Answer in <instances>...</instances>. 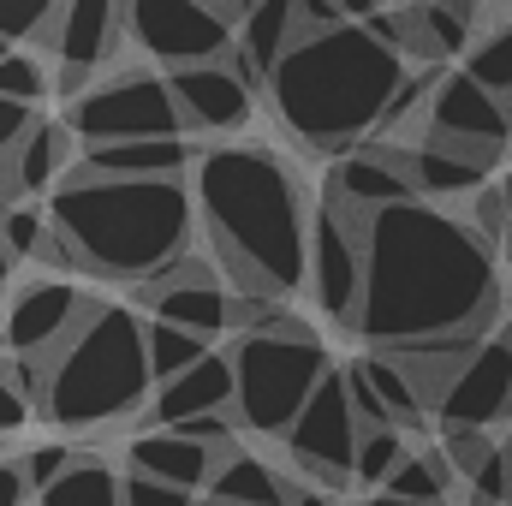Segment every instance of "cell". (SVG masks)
Masks as SVG:
<instances>
[{
  "label": "cell",
  "mask_w": 512,
  "mask_h": 506,
  "mask_svg": "<svg viewBox=\"0 0 512 506\" xmlns=\"http://www.w3.org/2000/svg\"><path fill=\"white\" fill-rule=\"evenodd\" d=\"M495 310V245L465 215H447L441 203H405L370 221L358 316V340L370 352L489 334Z\"/></svg>",
  "instance_id": "6da1fadb"
},
{
  "label": "cell",
  "mask_w": 512,
  "mask_h": 506,
  "mask_svg": "<svg viewBox=\"0 0 512 506\" xmlns=\"http://www.w3.org/2000/svg\"><path fill=\"white\" fill-rule=\"evenodd\" d=\"M197 227L233 292L286 304L310 280V203L268 143H209L191 173Z\"/></svg>",
  "instance_id": "7a4b0ae2"
},
{
  "label": "cell",
  "mask_w": 512,
  "mask_h": 506,
  "mask_svg": "<svg viewBox=\"0 0 512 506\" xmlns=\"http://www.w3.org/2000/svg\"><path fill=\"white\" fill-rule=\"evenodd\" d=\"M48 221L84 274L149 286L191 262L197 197L185 179H96L78 167L48 197Z\"/></svg>",
  "instance_id": "3957f363"
},
{
  "label": "cell",
  "mask_w": 512,
  "mask_h": 506,
  "mask_svg": "<svg viewBox=\"0 0 512 506\" xmlns=\"http://www.w3.org/2000/svg\"><path fill=\"white\" fill-rule=\"evenodd\" d=\"M405 84H411L405 54L376 42L364 24H340V30L292 42V54L280 60L268 84V102L298 143L334 155V149L376 137Z\"/></svg>",
  "instance_id": "277c9868"
},
{
  "label": "cell",
  "mask_w": 512,
  "mask_h": 506,
  "mask_svg": "<svg viewBox=\"0 0 512 506\" xmlns=\"http://www.w3.org/2000/svg\"><path fill=\"white\" fill-rule=\"evenodd\" d=\"M149 322L131 304H96V316L48 358L42 417L54 429H108L149 411Z\"/></svg>",
  "instance_id": "5b68a950"
},
{
  "label": "cell",
  "mask_w": 512,
  "mask_h": 506,
  "mask_svg": "<svg viewBox=\"0 0 512 506\" xmlns=\"http://www.w3.org/2000/svg\"><path fill=\"white\" fill-rule=\"evenodd\" d=\"M233 376H239V405H233L239 429L286 441L292 423L304 417V405L316 399V387L334 376V364H328V346L316 340V328L286 316L280 328L233 346Z\"/></svg>",
  "instance_id": "8992f818"
},
{
  "label": "cell",
  "mask_w": 512,
  "mask_h": 506,
  "mask_svg": "<svg viewBox=\"0 0 512 506\" xmlns=\"http://www.w3.org/2000/svg\"><path fill=\"white\" fill-rule=\"evenodd\" d=\"M245 18H251L245 0H209V6H197V0H131L126 36L143 54V66L173 78V72L233 60V42H239Z\"/></svg>",
  "instance_id": "52a82bcc"
},
{
  "label": "cell",
  "mask_w": 512,
  "mask_h": 506,
  "mask_svg": "<svg viewBox=\"0 0 512 506\" xmlns=\"http://www.w3.org/2000/svg\"><path fill=\"white\" fill-rule=\"evenodd\" d=\"M72 137H84V149H114V143H149V137H185L173 84L155 66H126L96 78L72 108H66Z\"/></svg>",
  "instance_id": "ba28073f"
},
{
  "label": "cell",
  "mask_w": 512,
  "mask_h": 506,
  "mask_svg": "<svg viewBox=\"0 0 512 506\" xmlns=\"http://www.w3.org/2000/svg\"><path fill=\"white\" fill-rule=\"evenodd\" d=\"M120 42H131L126 6H114V0H66V6H54L36 54L54 66V84L78 102L96 78H108Z\"/></svg>",
  "instance_id": "9c48e42d"
},
{
  "label": "cell",
  "mask_w": 512,
  "mask_h": 506,
  "mask_svg": "<svg viewBox=\"0 0 512 506\" xmlns=\"http://www.w3.org/2000/svg\"><path fill=\"white\" fill-rule=\"evenodd\" d=\"M364 239H370V215H352L346 203L322 197V209L310 221V292H316L322 316L352 334L364 316Z\"/></svg>",
  "instance_id": "30bf717a"
},
{
  "label": "cell",
  "mask_w": 512,
  "mask_h": 506,
  "mask_svg": "<svg viewBox=\"0 0 512 506\" xmlns=\"http://www.w3.org/2000/svg\"><path fill=\"white\" fill-rule=\"evenodd\" d=\"M423 143L453 149L477 167L495 173L501 149L512 143V108L501 96H489L471 72H447L429 96V120H423Z\"/></svg>",
  "instance_id": "8fae6325"
},
{
  "label": "cell",
  "mask_w": 512,
  "mask_h": 506,
  "mask_svg": "<svg viewBox=\"0 0 512 506\" xmlns=\"http://www.w3.org/2000/svg\"><path fill=\"white\" fill-rule=\"evenodd\" d=\"M96 316V298H84L72 280L60 274H36L24 280L6 310H0V340H6V358H30V364H48L84 322Z\"/></svg>",
  "instance_id": "7c38bea8"
},
{
  "label": "cell",
  "mask_w": 512,
  "mask_h": 506,
  "mask_svg": "<svg viewBox=\"0 0 512 506\" xmlns=\"http://www.w3.org/2000/svg\"><path fill=\"white\" fill-rule=\"evenodd\" d=\"M358 441H364V429H358V411H352V393H346V370H334L316 387V399L304 405V417L292 423L286 453L310 483L340 489L358 465Z\"/></svg>",
  "instance_id": "4fadbf2b"
},
{
  "label": "cell",
  "mask_w": 512,
  "mask_h": 506,
  "mask_svg": "<svg viewBox=\"0 0 512 506\" xmlns=\"http://www.w3.org/2000/svg\"><path fill=\"white\" fill-rule=\"evenodd\" d=\"M137 304L149 310V322H167V328H185L197 340L209 334H227L233 328V286L209 268V262H179L173 274L137 286Z\"/></svg>",
  "instance_id": "5bb4252c"
},
{
  "label": "cell",
  "mask_w": 512,
  "mask_h": 506,
  "mask_svg": "<svg viewBox=\"0 0 512 506\" xmlns=\"http://www.w3.org/2000/svg\"><path fill=\"white\" fill-rule=\"evenodd\" d=\"M507 417H512V328H501V334H489L477 346V358L441 393L435 423L441 429H483V435H495V423H507Z\"/></svg>",
  "instance_id": "9a60e30c"
},
{
  "label": "cell",
  "mask_w": 512,
  "mask_h": 506,
  "mask_svg": "<svg viewBox=\"0 0 512 506\" xmlns=\"http://www.w3.org/2000/svg\"><path fill=\"white\" fill-rule=\"evenodd\" d=\"M173 102L185 137H233L251 126V84L233 72V60L221 66H197V72H173Z\"/></svg>",
  "instance_id": "2e32d148"
},
{
  "label": "cell",
  "mask_w": 512,
  "mask_h": 506,
  "mask_svg": "<svg viewBox=\"0 0 512 506\" xmlns=\"http://www.w3.org/2000/svg\"><path fill=\"white\" fill-rule=\"evenodd\" d=\"M221 459H227V453H215V447H203V441H191V435H173V429H143V435H131V447H126L131 477L167 483V489H179V495H209Z\"/></svg>",
  "instance_id": "e0dca14e"
},
{
  "label": "cell",
  "mask_w": 512,
  "mask_h": 506,
  "mask_svg": "<svg viewBox=\"0 0 512 506\" xmlns=\"http://www.w3.org/2000/svg\"><path fill=\"white\" fill-rule=\"evenodd\" d=\"M239 405V376H233V352H209L197 370H185L179 381L155 387L149 399V429H179L197 417H233Z\"/></svg>",
  "instance_id": "ac0fdd59"
},
{
  "label": "cell",
  "mask_w": 512,
  "mask_h": 506,
  "mask_svg": "<svg viewBox=\"0 0 512 506\" xmlns=\"http://www.w3.org/2000/svg\"><path fill=\"white\" fill-rule=\"evenodd\" d=\"M328 197L334 203H346L352 215H387V209H405V203H423L417 197V185H411V173L399 167V155L393 149H358V155H346V161H334V173H328Z\"/></svg>",
  "instance_id": "d6986e66"
},
{
  "label": "cell",
  "mask_w": 512,
  "mask_h": 506,
  "mask_svg": "<svg viewBox=\"0 0 512 506\" xmlns=\"http://www.w3.org/2000/svg\"><path fill=\"white\" fill-rule=\"evenodd\" d=\"M292 42H298V0H256L251 18L239 24V42H233V72L251 84V96L274 84Z\"/></svg>",
  "instance_id": "ffe728a7"
},
{
  "label": "cell",
  "mask_w": 512,
  "mask_h": 506,
  "mask_svg": "<svg viewBox=\"0 0 512 506\" xmlns=\"http://www.w3.org/2000/svg\"><path fill=\"white\" fill-rule=\"evenodd\" d=\"M191 137H149V143H114V149H84V173L96 179H185L197 173Z\"/></svg>",
  "instance_id": "44dd1931"
},
{
  "label": "cell",
  "mask_w": 512,
  "mask_h": 506,
  "mask_svg": "<svg viewBox=\"0 0 512 506\" xmlns=\"http://www.w3.org/2000/svg\"><path fill=\"white\" fill-rule=\"evenodd\" d=\"M393 155L411 173L417 197H477L489 185V167H477L453 149H435V143H411V149H393Z\"/></svg>",
  "instance_id": "7402d4cb"
},
{
  "label": "cell",
  "mask_w": 512,
  "mask_h": 506,
  "mask_svg": "<svg viewBox=\"0 0 512 506\" xmlns=\"http://www.w3.org/2000/svg\"><path fill=\"white\" fill-rule=\"evenodd\" d=\"M72 126L66 120H36V131L12 149V173H18V197H54V185H60V173H66V161H72Z\"/></svg>",
  "instance_id": "603a6c76"
},
{
  "label": "cell",
  "mask_w": 512,
  "mask_h": 506,
  "mask_svg": "<svg viewBox=\"0 0 512 506\" xmlns=\"http://www.w3.org/2000/svg\"><path fill=\"white\" fill-rule=\"evenodd\" d=\"M209 495L227 506H292V483L274 465L251 459V453H227L215 483H209Z\"/></svg>",
  "instance_id": "cb8c5ba5"
},
{
  "label": "cell",
  "mask_w": 512,
  "mask_h": 506,
  "mask_svg": "<svg viewBox=\"0 0 512 506\" xmlns=\"http://www.w3.org/2000/svg\"><path fill=\"white\" fill-rule=\"evenodd\" d=\"M465 72L512 108V12L483 6V30H477V48L465 54Z\"/></svg>",
  "instance_id": "d4e9b609"
},
{
  "label": "cell",
  "mask_w": 512,
  "mask_h": 506,
  "mask_svg": "<svg viewBox=\"0 0 512 506\" xmlns=\"http://www.w3.org/2000/svg\"><path fill=\"white\" fill-rule=\"evenodd\" d=\"M36 506H126V477H120L108 459L90 453L84 465H72Z\"/></svg>",
  "instance_id": "484cf974"
},
{
  "label": "cell",
  "mask_w": 512,
  "mask_h": 506,
  "mask_svg": "<svg viewBox=\"0 0 512 506\" xmlns=\"http://www.w3.org/2000/svg\"><path fill=\"white\" fill-rule=\"evenodd\" d=\"M42 393H48V364L0 358V435L24 429L30 411H42Z\"/></svg>",
  "instance_id": "4316f807"
},
{
  "label": "cell",
  "mask_w": 512,
  "mask_h": 506,
  "mask_svg": "<svg viewBox=\"0 0 512 506\" xmlns=\"http://www.w3.org/2000/svg\"><path fill=\"white\" fill-rule=\"evenodd\" d=\"M453 465L441 459V453H411L393 477H387V501H411V506H441L447 495H453Z\"/></svg>",
  "instance_id": "83f0119b"
},
{
  "label": "cell",
  "mask_w": 512,
  "mask_h": 506,
  "mask_svg": "<svg viewBox=\"0 0 512 506\" xmlns=\"http://www.w3.org/2000/svg\"><path fill=\"white\" fill-rule=\"evenodd\" d=\"M358 370L370 376V387L382 393V405H387V417H393L405 435H411V429L429 417V411H423V393H417V381L405 376V370H399L387 352H364V358H358Z\"/></svg>",
  "instance_id": "f1b7e54d"
},
{
  "label": "cell",
  "mask_w": 512,
  "mask_h": 506,
  "mask_svg": "<svg viewBox=\"0 0 512 506\" xmlns=\"http://www.w3.org/2000/svg\"><path fill=\"white\" fill-rule=\"evenodd\" d=\"M203 358H209V340H197L185 328H167V322H149V376H155V387L179 381L185 370H197Z\"/></svg>",
  "instance_id": "f546056e"
},
{
  "label": "cell",
  "mask_w": 512,
  "mask_h": 506,
  "mask_svg": "<svg viewBox=\"0 0 512 506\" xmlns=\"http://www.w3.org/2000/svg\"><path fill=\"white\" fill-rule=\"evenodd\" d=\"M54 90V66L36 54V48H12L0 60V102H18V108H42Z\"/></svg>",
  "instance_id": "4dcf8cb0"
},
{
  "label": "cell",
  "mask_w": 512,
  "mask_h": 506,
  "mask_svg": "<svg viewBox=\"0 0 512 506\" xmlns=\"http://www.w3.org/2000/svg\"><path fill=\"white\" fill-rule=\"evenodd\" d=\"M405 459H411V447H405V429H370V435L358 441L352 483H364V489H387V477H393Z\"/></svg>",
  "instance_id": "1f68e13d"
},
{
  "label": "cell",
  "mask_w": 512,
  "mask_h": 506,
  "mask_svg": "<svg viewBox=\"0 0 512 506\" xmlns=\"http://www.w3.org/2000/svg\"><path fill=\"white\" fill-rule=\"evenodd\" d=\"M84 459H90V453H78L72 441H42V447L18 453V465H24V483H30V495H36V501H42V495H48V489H54V483L72 471V465H84Z\"/></svg>",
  "instance_id": "d6a6232c"
},
{
  "label": "cell",
  "mask_w": 512,
  "mask_h": 506,
  "mask_svg": "<svg viewBox=\"0 0 512 506\" xmlns=\"http://www.w3.org/2000/svg\"><path fill=\"white\" fill-rule=\"evenodd\" d=\"M48 239H54V221H48V209H36V203H18V209L0 221V245L18 256V262H36Z\"/></svg>",
  "instance_id": "836d02e7"
},
{
  "label": "cell",
  "mask_w": 512,
  "mask_h": 506,
  "mask_svg": "<svg viewBox=\"0 0 512 506\" xmlns=\"http://www.w3.org/2000/svg\"><path fill=\"white\" fill-rule=\"evenodd\" d=\"M441 435H447V453H441V459H447L453 477H465V483L495 459V435H483V429H441Z\"/></svg>",
  "instance_id": "e575fe53"
},
{
  "label": "cell",
  "mask_w": 512,
  "mask_h": 506,
  "mask_svg": "<svg viewBox=\"0 0 512 506\" xmlns=\"http://www.w3.org/2000/svg\"><path fill=\"white\" fill-rule=\"evenodd\" d=\"M471 227H477L489 245H507V227H512V191H507V179H501V185H483V191L471 197Z\"/></svg>",
  "instance_id": "d590c367"
},
{
  "label": "cell",
  "mask_w": 512,
  "mask_h": 506,
  "mask_svg": "<svg viewBox=\"0 0 512 506\" xmlns=\"http://www.w3.org/2000/svg\"><path fill=\"white\" fill-rule=\"evenodd\" d=\"M346 393H352V411H358V429H364V435H370V429H399V423L387 417L382 393L370 387V376H364L358 364H346Z\"/></svg>",
  "instance_id": "8d00e7d4"
},
{
  "label": "cell",
  "mask_w": 512,
  "mask_h": 506,
  "mask_svg": "<svg viewBox=\"0 0 512 506\" xmlns=\"http://www.w3.org/2000/svg\"><path fill=\"white\" fill-rule=\"evenodd\" d=\"M197 495H179L167 483H149V477H131L126 471V506H191Z\"/></svg>",
  "instance_id": "74e56055"
},
{
  "label": "cell",
  "mask_w": 512,
  "mask_h": 506,
  "mask_svg": "<svg viewBox=\"0 0 512 506\" xmlns=\"http://www.w3.org/2000/svg\"><path fill=\"white\" fill-rule=\"evenodd\" d=\"M36 131V108H18V102H0V161Z\"/></svg>",
  "instance_id": "f35d334b"
},
{
  "label": "cell",
  "mask_w": 512,
  "mask_h": 506,
  "mask_svg": "<svg viewBox=\"0 0 512 506\" xmlns=\"http://www.w3.org/2000/svg\"><path fill=\"white\" fill-rule=\"evenodd\" d=\"M30 483H24V465L18 459H0V506H30Z\"/></svg>",
  "instance_id": "ab89813d"
},
{
  "label": "cell",
  "mask_w": 512,
  "mask_h": 506,
  "mask_svg": "<svg viewBox=\"0 0 512 506\" xmlns=\"http://www.w3.org/2000/svg\"><path fill=\"white\" fill-rule=\"evenodd\" d=\"M12 274H18V256L0 245V298H6V286H12Z\"/></svg>",
  "instance_id": "60d3db41"
},
{
  "label": "cell",
  "mask_w": 512,
  "mask_h": 506,
  "mask_svg": "<svg viewBox=\"0 0 512 506\" xmlns=\"http://www.w3.org/2000/svg\"><path fill=\"white\" fill-rule=\"evenodd\" d=\"M364 506H411V501H387V495H370ZM441 506H453V501H441Z\"/></svg>",
  "instance_id": "b9f144b4"
},
{
  "label": "cell",
  "mask_w": 512,
  "mask_h": 506,
  "mask_svg": "<svg viewBox=\"0 0 512 506\" xmlns=\"http://www.w3.org/2000/svg\"><path fill=\"white\" fill-rule=\"evenodd\" d=\"M191 506H227V501H215V495H197V501H191Z\"/></svg>",
  "instance_id": "7bdbcfd3"
},
{
  "label": "cell",
  "mask_w": 512,
  "mask_h": 506,
  "mask_svg": "<svg viewBox=\"0 0 512 506\" xmlns=\"http://www.w3.org/2000/svg\"><path fill=\"white\" fill-rule=\"evenodd\" d=\"M507 191H512V179H507ZM507 256H512V227H507Z\"/></svg>",
  "instance_id": "ee69618b"
},
{
  "label": "cell",
  "mask_w": 512,
  "mask_h": 506,
  "mask_svg": "<svg viewBox=\"0 0 512 506\" xmlns=\"http://www.w3.org/2000/svg\"><path fill=\"white\" fill-rule=\"evenodd\" d=\"M6 215H12V203H0V221H6Z\"/></svg>",
  "instance_id": "f6af8a7d"
},
{
  "label": "cell",
  "mask_w": 512,
  "mask_h": 506,
  "mask_svg": "<svg viewBox=\"0 0 512 506\" xmlns=\"http://www.w3.org/2000/svg\"><path fill=\"white\" fill-rule=\"evenodd\" d=\"M6 54H12V48H6V42H0V60H6Z\"/></svg>",
  "instance_id": "bcb514c9"
},
{
  "label": "cell",
  "mask_w": 512,
  "mask_h": 506,
  "mask_svg": "<svg viewBox=\"0 0 512 506\" xmlns=\"http://www.w3.org/2000/svg\"><path fill=\"white\" fill-rule=\"evenodd\" d=\"M507 453H512V441H507Z\"/></svg>",
  "instance_id": "7dc6e473"
},
{
  "label": "cell",
  "mask_w": 512,
  "mask_h": 506,
  "mask_svg": "<svg viewBox=\"0 0 512 506\" xmlns=\"http://www.w3.org/2000/svg\"><path fill=\"white\" fill-rule=\"evenodd\" d=\"M0 310H6V304H0Z\"/></svg>",
  "instance_id": "c3c4849f"
}]
</instances>
